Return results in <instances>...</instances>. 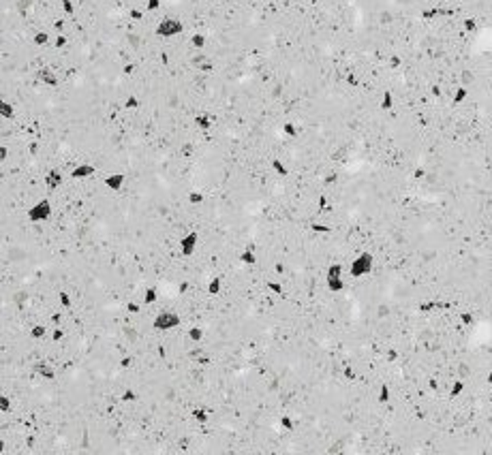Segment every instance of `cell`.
I'll use <instances>...</instances> for the list:
<instances>
[{
  "instance_id": "cell-31",
  "label": "cell",
  "mask_w": 492,
  "mask_h": 455,
  "mask_svg": "<svg viewBox=\"0 0 492 455\" xmlns=\"http://www.w3.org/2000/svg\"><path fill=\"white\" fill-rule=\"evenodd\" d=\"M11 408H13V400H11V395H9L7 391L0 389V413L7 415V413H11Z\"/></svg>"
},
{
  "instance_id": "cell-28",
  "label": "cell",
  "mask_w": 492,
  "mask_h": 455,
  "mask_svg": "<svg viewBox=\"0 0 492 455\" xmlns=\"http://www.w3.org/2000/svg\"><path fill=\"white\" fill-rule=\"evenodd\" d=\"M281 133H283V137H287V139H295L300 135V126L295 124L293 120H285L283 124H281Z\"/></svg>"
},
{
  "instance_id": "cell-21",
  "label": "cell",
  "mask_w": 492,
  "mask_h": 455,
  "mask_svg": "<svg viewBox=\"0 0 492 455\" xmlns=\"http://www.w3.org/2000/svg\"><path fill=\"white\" fill-rule=\"evenodd\" d=\"M221 291H223V278L218 274L210 276L208 282H205V293L210 297H216V295H221Z\"/></svg>"
},
{
  "instance_id": "cell-9",
  "label": "cell",
  "mask_w": 492,
  "mask_h": 455,
  "mask_svg": "<svg viewBox=\"0 0 492 455\" xmlns=\"http://www.w3.org/2000/svg\"><path fill=\"white\" fill-rule=\"evenodd\" d=\"M94 174H96V167L92 165V162L82 160V162H75V165L67 171V178L69 180H88V178H92Z\"/></svg>"
},
{
  "instance_id": "cell-42",
  "label": "cell",
  "mask_w": 492,
  "mask_h": 455,
  "mask_svg": "<svg viewBox=\"0 0 492 455\" xmlns=\"http://www.w3.org/2000/svg\"><path fill=\"white\" fill-rule=\"evenodd\" d=\"M276 3H285V0H276Z\"/></svg>"
},
{
  "instance_id": "cell-39",
  "label": "cell",
  "mask_w": 492,
  "mask_h": 455,
  "mask_svg": "<svg viewBox=\"0 0 492 455\" xmlns=\"http://www.w3.org/2000/svg\"><path fill=\"white\" fill-rule=\"evenodd\" d=\"M191 291V282L189 280H178V285H176V297H182V295H186Z\"/></svg>"
},
{
  "instance_id": "cell-6",
  "label": "cell",
  "mask_w": 492,
  "mask_h": 455,
  "mask_svg": "<svg viewBox=\"0 0 492 455\" xmlns=\"http://www.w3.org/2000/svg\"><path fill=\"white\" fill-rule=\"evenodd\" d=\"M176 246H178V252H180L182 259L193 257V252L197 250V246H199V233H197V231H184L180 238H178Z\"/></svg>"
},
{
  "instance_id": "cell-30",
  "label": "cell",
  "mask_w": 492,
  "mask_h": 455,
  "mask_svg": "<svg viewBox=\"0 0 492 455\" xmlns=\"http://www.w3.org/2000/svg\"><path fill=\"white\" fill-rule=\"evenodd\" d=\"M139 98H137V94H127L122 98V109L124 111H135V109H139Z\"/></svg>"
},
{
  "instance_id": "cell-18",
  "label": "cell",
  "mask_w": 492,
  "mask_h": 455,
  "mask_svg": "<svg viewBox=\"0 0 492 455\" xmlns=\"http://www.w3.org/2000/svg\"><path fill=\"white\" fill-rule=\"evenodd\" d=\"M189 45L195 49V51H203L205 45H208V34L201 32V30H195L189 34Z\"/></svg>"
},
{
  "instance_id": "cell-16",
  "label": "cell",
  "mask_w": 492,
  "mask_h": 455,
  "mask_svg": "<svg viewBox=\"0 0 492 455\" xmlns=\"http://www.w3.org/2000/svg\"><path fill=\"white\" fill-rule=\"evenodd\" d=\"M270 169H272V174L274 176H279L281 180H287L289 176H291V169L285 165V160L281 158V156H272L270 158Z\"/></svg>"
},
{
  "instance_id": "cell-36",
  "label": "cell",
  "mask_w": 492,
  "mask_h": 455,
  "mask_svg": "<svg viewBox=\"0 0 492 455\" xmlns=\"http://www.w3.org/2000/svg\"><path fill=\"white\" fill-rule=\"evenodd\" d=\"M163 0H144V11L146 13H160Z\"/></svg>"
},
{
  "instance_id": "cell-17",
  "label": "cell",
  "mask_w": 492,
  "mask_h": 455,
  "mask_svg": "<svg viewBox=\"0 0 492 455\" xmlns=\"http://www.w3.org/2000/svg\"><path fill=\"white\" fill-rule=\"evenodd\" d=\"M0 118L3 120H15L17 118V107L13 101H9V98L0 96Z\"/></svg>"
},
{
  "instance_id": "cell-38",
  "label": "cell",
  "mask_w": 492,
  "mask_h": 455,
  "mask_svg": "<svg viewBox=\"0 0 492 455\" xmlns=\"http://www.w3.org/2000/svg\"><path fill=\"white\" fill-rule=\"evenodd\" d=\"M195 71H197V73H203V75H210V73L214 71V60H212V58L208 56V58H205V60H203L201 65L197 67Z\"/></svg>"
},
{
  "instance_id": "cell-27",
  "label": "cell",
  "mask_w": 492,
  "mask_h": 455,
  "mask_svg": "<svg viewBox=\"0 0 492 455\" xmlns=\"http://www.w3.org/2000/svg\"><path fill=\"white\" fill-rule=\"evenodd\" d=\"M184 201L189 203V205H201L203 201H205V195H203V190H199V188H191V190H186V195H184Z\"/></svg>"
},
{
  "instance_id": "cell-40",
  "label": "cell",
  "mask_w": 492,
  "mask_h": 455,
  "mask_svg": "<svg viewBox=\"0 0 492 455\" xmlns=\"http://www.w3.org/2000/svg\"><path fill=\"white\" fill-rule=\"evenodd\" d=\"M9 154H11L9 145L7 143H0V162H7L9 160Z\"/></svg>"
},
{
  "instance_id": "cell-19",
  "label": "cell",
  "mask_w": 492,
  "mask_h": 455,
  "mask_svg": "<svg viewBox=\"0 0 492 455\" xmlns=\"http://www.w3.org/2000/svg\"><path fill=\"white\" fill-rule=\"evenodd\" d=\"M464 393H467V383H464L462 378H454L450 383V389H447V395H450L452 400H458ZM473 402H475V400H473Z\"/></svg>"
},
{
  "instance_id": "cell-25",
  "label": "cell",
  "mask_w": 492,
  "mask_h": 455,
  "mask_svg": "<svg viewBox=\"0 0 492 455\" xmlns=\"http://www.w3.org/2000/svg\"><path fill=\"white\" fill-rule=\"evenodd\" d=\"M263 287H265V291H267V293H270L272 297H283V295H285L283 282H281V280H276V278H267V280L263 282Z\"/></svg>"
},
{
  "instance_id": "cell-33",
  "label": "cell",
  "mask_w": 492,
  "mask_h": 455,
  "mask_svg": "<svg viewBox=\"0 0 492 455\" xmlns=\"http://www.w3.org/2000/svg\"><path fill=\"white\" fill-rule=\"evenodd\" d=\"M127 17H129L131 22H141L146 17V11L141 7H131L129 11H127Z\"/></svg>"
},
{
  "instance_id": "cell-13",
  "label": "cell",
  "mask_w": 492,
  "mask_h": 455,
  "mask_svg": "<svg viewBox=\"0 0 492 455\" xmlns=\"http://www.w3.org/2000/svg\"><path fill=\"white\" fill-rule=\"evenodd\" d=\"M238 261H240V265H244V267H255V263H257L255 246L253 244H246L244 248L238 252Z\"/></svg>"
},
{
  "instance_id": "cell-23",
  "label": "cell",
  "mask_w": 492,
  "mask_h": 455,
  "mask_svg": "<svg viewBox=\"0 0 492 455\" xmlns=\"http://www.w3.org/2000/svg\"><path fill=\"white\" fill-rule=\"evenodd\" d=\"M394 107H396V96H394L392 90H383L379 96V109L381 111H392Z\"/></svg>"
},
{
  "instance_id": "cell-20",
  "label": "cell",
  "mask_w": 492,
  "mask_h": 455,
  "mask_svg": "<svg viewBox=\"0 0 492 455\" xmlns=\"http://www.w3.org/2000/svg\"><path fill=\"white\" fill-rule=\"evenodd\" d=\"M47 333H49V327H47V323H32L30 327H28V335L32 340H45L47 338Z\"/></svg>"
},
{
  "instance_id": "cell-37",
  "label": "cell",
  "mask_w": 492,
  "mask_h": 455,
  "mask_svg": "<svg viewBox=\"0 0 492 455\" xmlns=\"http://www.w3.org/2000/svg\"><path fill=\"white\" fill-rule=\"evenodd\" d=\"M137 60H127V62H124V65L120 67V73H122V75L124 77H131L133 75V73H135L137 71Z\"/></svg>"
},
{
  "instance_id": "cell-4",
  "label": "cell",
  "mask_w": 492,
  "mask_h": 455,
  "mask_svg": "<svg viewBox=\"0 0 492 455\" xmlns=\"http://www.w3.org/2000/svg\"><path fill=\"white\" fill-rule=\"evenodd\" d=\"M53 216V205L49 197H39L26 207V220L28 222H47Z\"/></svg>"
},
{
  "instance_id": "cell-3",
  "label": "cell",
  "mask_w": 492,
  "mask_h": 455,
  "mask_svg": "<svg viewBox=\"0 0 492 455\" xmlns=\"http://www.w3.org/2000/svg\"><path fill=\"white\" fill-rule=\"evenodd\" d=\"M150 327L154 333H169L180 327V314L176 310H158L150 318Z\"/></svg>"
},
{
  "instance_id": "cell-41",
  "label": "cell",
  "mask_w": 492,
  "mask_h": 455,
  "mask_svg": "<svg viewBox=\"0 0 492 455\" xmlns=\"http://www.w3.org/2000/svg\"><path fill=\"white\" fill-rule=\"evenodd\" d=\"M212 3H214V5H218V3H223V0H212Z\"/></svg>"
},
{
  "instance_id": "cell-5",
  "label": "cell",
  "mask_w": 492,
  "mask_h": 455,
  "mask_svg": "<svg viewBox=\"0 0 492 455\" xmlns=\"http://www.w3.org/2000/svg\"><path fill=\"white\" fill-rule=\"evenodd\" d=\"M184 32V24L174 15H160L154 26V34L160 39H174V36Z\"/></svg>"
},
{
  "instance_id": "cell-24",
  "label": "cell",
  "mask_w": 492,
  "mask_h": 455,
  "mask_svg": "<svg viewBox=\"0 0 492 455\" xmlns=\"http://www.w3.org/2000/svg\"><path fill=\"white\" fill-rule=\"evenodd\" d=\"M30 43L34 47H45V45L51 43V32L49 30H34L30 36Z\"/></svg>"
},
{
  "instance_id": "cell-10",
  "label": "cell",
  "mask_w": 492,
  "mask_h": 455,
  "mask_svg": "<svg viewBox=\"0 0 492 455\" xmlns=\"http://www.w3.org/2000/svg\"><path fill=\"white\" fill-rule=\"evenodd\" d=\"M43 184H45L49 190H56L58 186H62V182L67 180V176H65V171L62 169H58V167H49L45 174H43Z\"/></svg>"
},
{
  "instance_id": "cell-34",
  "label": "cell",
  "mask_w": 492,
  "mask_h": 455,
  "mask_svg": "<svg viewBox=\"0 0 492 455\" xmlns=\"http://www.w3.org/2000/svg\"><path fill=\"white\" fill-rule=\"evenodd\" d=\"M75 0H60V11H62V15L65 17H71L75 13Z\"/></svg>"
},
{
  "instance_id": "cell-29",
  "label": "cell",
  "mask_w": 492,
  "mask_h": 455,
  "mask_svg": "<svg viewBox=\"0 0 492 455\" xmlns=\"http://www.w3.org/2000/svg\"><path fill=\"white\" fill-rule=\"evenodd\" d=\"M56 299H58V306L62 308V310H69V308L73 306V297H71V293L67 289H58L56 291Z\"/></svg>"
},
{
  "instance_id": "cell-22",
  "label": "cell",
  "mask_w": 492,
  "mask_h": 455,
  "mask_svg": "<svg viewBox=\"0 0 492 455\" xmlns=\"http://www.w3.org/2000/svg\"><path fill=\"white\" fill-rule=\"evenodd\" d=\"M308 229L312 233H317V235H330V233L334 231V224L327 222V220H310L308 222Z\"/></svg>"
},
{
  "instance_id": "cell-26",
  "label": "cell",
  "mask_w": 492,
  "mask_h": 455,
  "mask_svg": "<svg viewBox=\"0 0 492 455\" xmlns=\"http://www.w3.org/2000/svg\"><path fill=\"white\" fill-rule=\"evenodd\" d=\"M469 94H471V90H469L467 86L458 84V86H456V88L452 90V103H454V105H462V103L469 98Z\"/></svg>"
},
{
  "instance_id": "cell-32",
  "label": "cell",
  "mask_w": 492,
  "mask_h": 455,
  "mask_svg": "<svg viewBox=\"0 0 492 455\" xmlns=\"http://www.w3.org/2000/svg\"><path fill=\"white\" fill-rule=\"evenodd\" d=\"M67 43H69V36L65 34V32H56V34H51V47L53 49H62V47H67Z\"/></svg>"
},
{
  "instance_id": "cell-12",
  "label": "cell",
  "mask_w": 492,
  "mask_h": 455,
  "mask_svg": "<svg viewBox=\"0 0 492 455\" xmlns=\"http://www.w3.org/2000/svg\"><path fill=\"white\" fill-rule=\"evenodd\" d=\"M193 126L199 133H208V131H212V126H214V120H212V116L208 113V111H197L195 116H193Z\"/></svg>"
},
{
  "instance_id": "cell-7",
  "label": "cell",
  "mask_w": 492,
  "mask_h": 455,
  "mask_svg": "<svg viewBox=\"0 0 492 455\" xmlns=\"http://www.w3.org/2000/svg\"><path fill=\"white\" fill-rule=\"evenodd\" d=\"M30 372H32L34 376L43 378L45 383H51V380H56V376H58L56 374V368H53L47 359H34L30 363Z\"/></svg>"
},
{
  "instance_id": "cell-14",
  "label": "cell",
  "mask_w": 492,
  "mask_h": 455,
  "mask_svg": "<svg viewBox=\"0 0 492 455\" xmlns=\"http://www.w3.org/2000/svg\"><path fill=\"white\" fill-rule=\"evenodd\" d=\"M141 306H144V310L146 308H150V306H154L156 302H158V287L156 285H148V287H144L141 289Z\"/></svg>"
},
{
  "instance_id": "cell-8",
  "label": "cell",
  "mask_w": 492,
  "mask_h": 455,
  "mask_svg": "<svg viewBox=\"0 0 492 455\" xmlns=\"http://www.w3.org/2000/svg\"><path fill=\"white\" fill-rule=\"evenodd\" d=\"M34 79H37L41 86H47V88H56V86L60 84L58 73L53 71L49 65H43V67H37V69H34Z\"/></svg>"
},
{
  "instance_id": "cell-11",
  "label": "cell",
  "mask_w": 492,
  "mask_h": 455,
  "mask_svg": "<svg viewBox=\"0 0 492 455\" xmlns=\"http://www.w3.org/2000/svg\"><path fill=\"white\" fill-rule=\"evenodd\" d=\"M124 182H127V174L124 171H110V174L103 176V186L107 190H112V193H118L124 186Z\"/></svg>"
},
{
  "instance_id": "cell-15",
  "label": "cell",
  "mask_w": 492,
  "mask_h": 455,
  "mask_svg": "<svg viewBox=\"0 0 492 455\" xmlns=\"http://www.w3.org/2000/svg\"><path fill=\"white\" fill-rule=\"evenodd\" d=\"M189 417H191V421L195 423V425H205V423H208L210 421V411H208V408H205V406H193L191 408V411H189Z\"/></svg>"
},
{
  "instance_id": "cell-1",
  "label": "cell",
  "mask_w": 492,
  "mask_h": 455,
  "mask_svg": "<svg viewBox=\"0 0 492 455\" xmlns=\"http://www.w3.org/2000/svg\"><path fill=\"white\" fill-rule=\"evenodd\" d=\"M349 282H353V280L347 278L345 263H341V261L327 263V267L323 269V285L330 293H343Z\"/></svg>"
},
{
  "instance_id": "cell-2",
  "label": "cell",
  "mask_w": 492,
  "mask_h": 455,
  "mask_svg": "<svg viewBox=\"0 0 492 455\" xmlns=\"http://www.w3.org/2000/svg\"><path fill=\"white\" fill-rule=\"evenodd\" d=\"M372 269H374V254L370 250H360L347 263V278L360 280L364 276H368Z\"/></svg>"
},
{
  "instance_id": "cell-35",
  "label": "cell",
  "mask_w": 492,
  "mask_h": 455,
  "mask_svg": "<svg viewBox=\"0 0 492 455\" xmlns=\"http://www.w3.org/2000/svg\"><path fill=\"white\" fill-rule=\"evenodd\" d=\"M47 338H49L51 342H60L62 338H65V327H62V325L49 327V333H47Z\"/></svg>"
}]
</instances>
